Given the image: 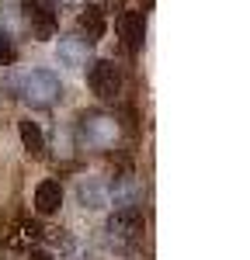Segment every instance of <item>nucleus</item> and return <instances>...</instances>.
<instances>
[{
	"label": "nucleus",
	"instance_id": "obj_11",
	"mask_svg": "<svg viewBox=\"0 0 250 260\" xmlns=\"http://www.w3.org/2000/svg\"><path fill=\"white\" fill-rule=\"evenodd\" d=\"M80 201L87 208H101L104 201H108V187H104L101 180H83L80 184Z\"/></svg>",
	"mask_w": 250,
	"mask_h": 260
},
{
	"label": "nucleus",
	"instance_id": "obj_4",
	"mask_svg": "<svg viewBox=\"0 0 250 260\" xmlns=\"http://www.w3.org/2000/svg\"><path fill=\"white\" fill-rule=\"evenodd\" d=\"M87 83H90V90L98 94V98L111 101L122 94V73H118V66L108 59H98L90 62V73H87Z\"/></svg>",
	"mask_w": 250,
	"mask_h": 260
},
{
	"label": "nucleus",
	"instance_id": "obj_3",
	"mask_svg": "<svg viewBox=\"0 0 250 260\" xmlns=\"http://www.w3.org/2000/svg\"><path fill=\"white\" fill-rule=\"evenodd\" d=\"M146 233V215L139 205H122V208H115L111 212V219H108V236L115 243H122V246H132V243H139Z\"/></svg>",
	"mask_w": 250,
	"mask_h": 260
},
{
	"label": "nucleus",
	"instance_id": "obj_2",
	"mask_svg": "<svg viewBox=\"0 0 250 260\" xmlns=\"http://www.w3.org/2000/svg\"><path fill=\"white\" fill-rule=\"evenodd\" d=\"M21 98L35 108H49L63 98V83L52 70H32L21 77Z\"/></svg>",
	"mask_w": 250,
	"mask_h": 260
},
{
	"label": "nucleus",
	"instance_id": "obj_6",
	"mask_svg": "<svg viewBox=\"0 0 250 260\" xmlns=\"http://www.w3.org/2000/svg\"><path fill=\"white\" fill-rule=\"evenodd\" d=\"M21 7H24V21H28V28H32L39 39H49L52 28H56V14H52L42 0H21Z\"/></svg>",
	"mask_w": 250,
	"mask_h": 260
},
{
	"label": "nucleus",
	"instance_id": "obj_5",
	"mask_svg": "<svg viewBox=\"0 0 250 260\" xmlns=\"http://www.w3.org/2000/svg\"><path fill=\"white\" fill-rule=\"evenodd\" d=\"M118 35H122L129 52H139L146 42V14L143 11H125L118 18Z\"/></svg>",
	"mask_w": 250,
	"mask_h": 260
},
{
	"label": "nucleus",
	"instance_id": "obj_13",
	"mask_svg": "<svg viewBox=\"0 0 250 260\" xmlns=\"http://www.w3.org/2000/svg\"><path fill=\"white\" fill-rule=\"evenodd\" d=\"M28 260H52V257H49V253H32Z\"/></svg>",
	"mask_w": 250,
	"mask_h": 260
},
{
	"label": "nucleus",
	"instance_id": "obj_12",
	"mask_svg": "<svg viewBox=\"0 0 250 260\" xmlns=\"http://www.w3.org/2000/svg\"><path fill=\"white\" fill-rule=\"evenodd\" d=\"M14 59V45H11V35L0 31V62H11Z\"/></svg>",
	"mask_w": 250,
	"mask_h": 260
},
{
	"label": "nucleus",
	"instance_id": "obj_7",
	"mask_svg": "<svg viewBox=\"0 0 250 260\" xmlns=\"http://www.w3.org/2000/svg\"><path fill=\"white\" fill-rule=\"evenodd\" d=\"M77 28H80V35H83L87 45L98 42L104 35V11H101V7H83L80 18H77Z\"/></svg>",
	"mask_w": 250,
	"mask_h": 260
},
{
	"label": "nucleus",
	"instance_id": "obj_9",
	"mask_svg": "<svg viewBox=\"0 0 250 260\" xmlns=\"http://www.w3.org/2000/svg\"><path fill=\"white\" fill-rule=\"evenodd\" d=\"M59 62L63 66H87L90 59V45L83 39H59Z\"/></svg>",
	"mask_w": 250,
	"mask_h": 260
},
{
	"label": "nucleus",
	"instance_id": "obj_1",
	"mask_svg": "<svg viewBox=\"0 0 250 260\" xmlns=\"http://www.w3.org/2000/svg\"><path fill=\"white\" fill-rule=\"evenodd\" d=\"M77 136L83 146L90 149H115V142L122 136V125L115 115H104V111H87L77 121Z\"/></svg>",
	"mask_w": 250,
	"mask_h": 260
},
{
	"label": "nucleus",
	"instance_id": "obj_10",
	"mask_svg": "<svg viewBox=\"0 0 250 260\" xmlns=\"http://www.w3.org/2000/svg\"><path fill=\"white\" fill-rule=\"evenodd\" d=\"M21 142H24V149L32 153V156H42L45 153V139H42V128L35 121H21Z\"/></svg>",
	"mask_w": 250,
	"mask_h": 260
},
{
	"label": "nucleus",
	"instance_id": "obj_8",
	"mask_svg": "<svg viewBox=\"0 0 250 260\" xmlns=\"http://www.w3.org/2000/svg\"><path fill=\"white\" fill-rule=\"evenodd\" d=\"M59 205H63V187H59V180H42L39 187H35V208H39L42 215H52Z\"/></svg>",
	"mask_w": 250,
	"mask_h": 260
}]
</instances>
